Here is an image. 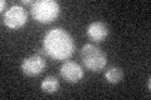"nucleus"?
Here are the masks:
<instances>
[{
	"label": "nucleus",
	"instance_id": "f257e3e1",
	"mask_svg": "<svg viewBox=\"0 0 151 100\" xmlns=\"http://www.w3.org/2000/svg\"><path fill=\"white\" fill-rule=\"evenodd\" d=\"M45 54L54 60H67L74 53L76 45L70 34L62 28H53L43 38Z\"/></svg>",
	"mask_w": 151,
	"mask_h": 100
},
{
	"label": "nucleus",
	"instance_id": "f03ea898",
	"mask_svg": "<svg viewBox=\"0 0 151 100\" xmlns=\"http://www.w3.org/2000/svg\"><path fill=\"white\" fill-rule=\"evenodd\" d=\"M81 59L83 61L86 69L94 71V73H100L101 70L105 69L107 64V56L101 50L100 46L96 44L88 43L84 44L81 49Z\"/></svg>",
	"mask_w": 151,
	"mask_h": 100
},
{
	"label": "nucleus",
	"instance_id": "7ed1b4c3",
	"mask_svg": "<svg viewBox=\"0 0 151 100\" xmlns=\"http://www.w3.org/2000/svg\"><path fill=\"white\" fill-rule=\"evenodd\" d=\"M60 6L54 0H38L30 8L32 16L38 23L49 24L59 16Z\"/></svg>",
	"mask_w": 151,
	"mask_h": 100
},
{
	"label": "nucleus",
	"instance_id": "20e7f679",
	"mask_svg": "<svg viewBox=\"0 0 151 100\" xmlns=\"http://www.w3.org/2000/svg\"><path fill=\"white\" fill-rule=\"evenodd\" d=\"M28 21V13L20 5H13L4 14V24L9 29L17 30L24 26Z\"/></svg>",
	"mask_w": 151,
	"mask_h": 100
},
{
	"label": "nucleus",
	"instance_id": "39448f33",
	"mask_svg": "<svg viewBox=\"0 0 151 100\" xmlns=\"http://www.w3.org/2000/svg\"><path fill=\"white\" fill-rule=\"evenodd\" d=\"M45 66L47 63L43 56L39 54H33L23 60L20 68L23 74H25L27 77H37V75L43 73Z\"/></svg>",
	"mask_w": 151,
	"mask_h": 100
},
{
	"label": "nucleus",
	"instance_id": "423d86ee",
	"mask_svg": "<svg viewBox=\"0 0 151 100\" xmlns=\"http://www.w3.org/2000/svg\"><path fill=\"white\" fill-rule=\"evenodd\" d=\"M59 74L65 82L69 84H76L82 80L84 75V70L81 65L76 61H65L59 69Z\"/></svg>",
	"mask_w": 151,
	"mask_h": 100
},
{
	"label": "nucleus",
	"instance_id": "0eeeda50",
	"mask_svg": "<svg viewBox=\"0 0 151 100\" xmlns=\"http://www.w3.org/2000/svg\"><path fill=\"white\" fill-rule=\"evenodd\" d=\"M110 34V29L103 21H93L87 26V35L93 41H102Z\"/></svg>",
	"mask_w": 151,
	"mask_h": 100
},
{
	"label": "nucleus",
	"instance_id": "6e6552de",
	"mask_svg": "<svg viewBox=\"0 0 151 100\" xmlns=\"http://www.w3.org/2000/svg\"><path fill=\"white\" fill-rule=\"evenodd\" d=\"M105 79L110 84H119L124 79V70L120 66H110L105 73Z\"/></svg>",
	"mask_w": 151,
	"mask_h": 100
},
{
	"label": "nucleus",
	"instance_id": "1a4fd4ad",
	"mask_svg": "<svg viewBox=\"0 0 151 100\" xmlns=\"http://www.w3.org/2000/svg\"><path fill=\"white\" fill-rule=\"evenodd\" d=\"M40 88L47 94H54L58 91V89H59V80L55 77L49 75V77H47L43 82H42Z\"/></svg>",
	"mask_w": 151,
	"mask_h": 100
},
{
	"label": "nucleus",
	"instance_id": "9d476101",
	"mask_svg": "<svg viewBox=\"0 0 151 100\" xmlns=\"http://www.w3.org/2000/svg\"><path fill=\"white\" fill-rule=\"evenodd\" d=\"M22 3L25 4V5H33V4H34L35 1H33V0H23Z\"/></svg>",
	"mask_w": 151,
	"mask_h": 100
},
{
	"label": "nucleus",
	"instance_id": "9b49d317",
	"mask_svg": "<svg viewBox=\"0 0 151 100\" xmlns=\"http://www.w3.org/2000/svg\"><path fill=\"white\" fill-rule=\"evenodd\" d=\"M0 5H1V11H4V9L6 6V1L5 0H1V4H0Z\"/></svg>",
	"mask_w": 151,
	"mask_h": 100
}]
</instances>
